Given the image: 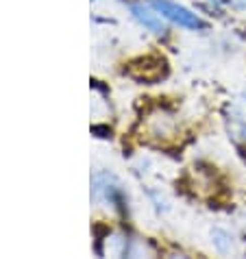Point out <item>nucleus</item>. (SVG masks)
I'll use <instances>...</instances> for the list:
<instances>
[{"mask_svg":"<svg viewBox=\"0 0 246 259\" xmlns=\"http://www.w3.org/2000/svg\"><path fill=\"white\" fill-rule=\"evenodd\" d=\"M150 7H153V9L161 18L170 20V22H175V24L183 26V28H192V31H196V28H205L207 26L196 16V13H192L190 9H185L183 5L172 3V0H150Z\"/></svg>","mask_w":246,"mask_h":259,"instance_id":"1","label":"nucleus"},{"mask_svg":"<svg viewBox=\"0 0 246 259\" xmlns=\"http://www.w3.org/2000/svg\"><path fill=\"white\" fill-rule=\"evenodd\" d=\"M129 74L144 83H157L168 74V63H166L163 57H155V55L140 57V59L129 63Z\"/></svg>","mask_w":246,"mask_h":259,"instance_id":"2","label":"nucleus"},{"mask_svg":"<svg viewBox=\"0 0 246 259\" xmlns=\"http://www.w3.org/2000/svg\"><path fill=\"white\" fill-rule=\"evenodd\" d=\"M131 13L133 18L140 22L142 26H146L148 31H153L155 35H163L166 33V26L159 18V13L153 9V7H144V5H131Z\"/></svg>","mask_w":246,"mask_h":259,"instance_id":"3","label":"nucleus"},{"mask_svg":"<svg viewBox=\"0 0 246 259\" xmlns=\"http://www.w3.org/2000/svg\"><path fill=\"white\" fill-rule=\"evenodd\" d=\"M212 237H214L216 248H218L220 253H231V246H233V242H231L229 233H224V231H220V229H216V231L212 233Z\"/></svg>","mask_w":246,"mask_h":259,"instance_id":"4","label":"nucleus"},{"mask_svg":"<svg viewBox=\"0 0 246 259\" xmlns=\"http://www.w3.org/2000/svg\"><path fill=\"white\" fill-rule=\"evenodd\" d=\"M227 3L233 7V9H240V11H246V0H227Z\"/></svg>","mask_w":246,"mask_h":259,"instance_id":"5","label":"nucleus"}]
</instances>
